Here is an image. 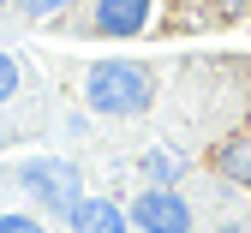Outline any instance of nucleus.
<instances>
[{"label": "nucleus", "instance_id": "nucleus-1", "mask_svg": "<svg viewBox=\"0 0 251 233\" xmlns=\"http://www.w3.org/2000/svg\"><path fill=\"white\" fill-rule=\"evenodd\" d=\"M84 96H90V108H96V114L132 120V114L150 108L155 78L144 72L138 60H96V66H90V78H84Z\"/></svg>", "mask_w": 251, "mask_h": 233}, {"label": "nucleus", "instance_id": "nucleus-2", "mask_svg": "<svg viewBox=\"0 0 251 233\" xmlns=\"http://www.w3.org/2000/svg\"><path fill=\"white\" fill-rule=\"evenodd\" d=\"M18 185L36 197V204H48L54 215H72V204H78V174L66 168V161H24L18 168Z\"/></svg>", "mask_w": 251, "mask_h": 233}, {"label": "nucleus", "instance_id": "nucleus-3", "mask_svg": "<svg viewBox=\"0 0 251 233\" xmlns=\"http://www.w3.org/2000/svg\"><path fill=\"white\" fill-rule=\"evenodd\" d=\"M126 215H132V227H144V233H192V209H185V197L174 185H150Z\"/></svg>", "mask_w": 251, "mask_h": 233}, {"label": "nucleus", "instance_id": "nucleus-4", "mask_svg": "<svg viewBox=\"0 0 251 233\" xmlns=\"http://www.w3.org/2000/svg\"><path fill=\"white\" fill-rule=\"evenodd\" d=\"M66 221H72V233H126L132 227V215H120L108 197H78Z\"/></svg>", "mask_w": 251, "mask_h": 233}, {"label": "nucleus", "instance_id": "nucleus-5", "mask_svg": "<svg viewBox=\"0 0 251 233\" xmlns=\"http://www.w3.org/2000/svg\"><path fill=\"white\" fill-rule=\"evenodd\" d=\"M150 18V0H96V30L102 36H132Z\"/></svg>", "mask_w": 251, "mask_h": 233}, {"label": "nucleus", "instance_id": "nucleus-6", "mask_svg": "<svg viewBox=\"0 0 251 233\" xmlns=\"http://www.w3.org/2000/svg\"><path fill=\"white\" fill-rule=\"evenodd\" d=\"M179 174H185V168H179L174 150H150V155H144V180H150V185H174Z\"/></svg>", "mask_w": 251, "mask_h": 233}, {"label": "nucleus", "instance_id": "nucleus-7", "mask_svg": "<svg viewBox=\"0 0 251 233\" xmlns=\"http://www.w3.org/2000/svg\"><path fill=\"white\" fill-rule=\"evenodd\" d=\"M12 96H18V60L0 54V102H12Z\"/></svg>", "mask_w": 251, "mask_h": 233}, {"label": "nucleus", "instance_id": "nucleus-8", "mask_svg": "<svg viewBox=\"0 0 251 233\" xmlns=\"http://www.w3.org/2000/svg\"><path fill=\"white\" fill-rule=\"evenodd\" d=\"M0 233H48L36 215H0Z\"/></svg>", "mask_w": 251, "mask_h": 233}, {"label": "nucleus", "instance_id": "nucleus-9", "mask_svg": "<svg viewBox=\"0 0 251 233\" xmlns=\"http://www.w3.org/2000/svg\"><path fill=\"white\" fill-rule=\"evenodd\" d=\"M18 6H24L30 18H48V12H60V6H66V0H18Z\"/></svg>", "mask_w": 251, "mask_h": 233}, {"label": "nucleus", "instance_id": "nucleus-10", "mask_svg": "<svg viewBox=\"0 0 251 233\" xmlns=\"http://www.w3.org/2000/svg\"><path fill=\"white\" fill-rule=\"evenodd\" d=\"M239 180H245V191H251V155H245V168H239Z\"/></svg>", "mask_w": 251, "mask_h": 233}, {"label": "nucleus", "instance_id": "nucleus-11", "mask_svg": "<svg viewBox=\"0 0 251 233\" xmlns=\"http://www.w3.org/2000/svg\"><path fill=\"white\" fill-rule=\"evenodd\" d=\"M222 233H245V227H222Z\"/></svg>", "mask_w": 251, "mask_h": 233}, {"label": "nucleus", "instance_id": "nucleus-12", "mask_svg": "<svg viewBox=\"0 0 251 233\" xmlns=\"http://www.w3.org/2000/svg\"><path fill=\"white\" fill-rule=\"evenodd\" d=\"M0 6H6V0H0Z\"/></svg>", "mask_w": 251, "mask_h": 233}]
</instances>
